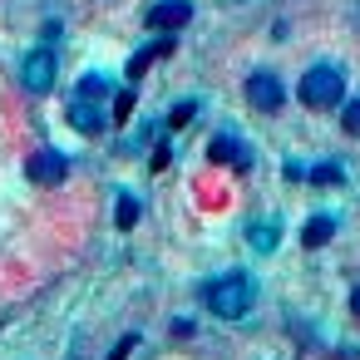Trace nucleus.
Returning a JSON list of instances; mask_svg holds the SVG:
<instances>
[{
    "mask_svg": "<svg viewBox=\"0 0 360 360\" xmlns=\"http://www.w3.org/2000/svg\"><path fill=\"white\" fill-rule=\"evenodd\" d=\"M330 232H335V217L321 212V217H311V222L301 227V242H306V247H321V242H330Z\"/></svg>",
    "mask_w": 360,
    "mask_h": 360,
    "instance_id": "6e6552de",
    "label": "nucleus"
},
{
    "mask_svg": "<svg viewBox=\"0 0 360 360\" xmlns=\"http://www.w3.org/2000/svg\"><path fill=\"white\" fill-rule=\"evenodd\" d=\"M212 158H217V163L227 158V163H237V168H247V158H242V148H237L232 139H222V134L212 139Z\"/></svg>",
    "mask_w": 360,
    "mask_h": 360,
    "instance_id": "1a4fd4ad",
    "label": "nucleus"
},
{
    "mask_svg": "<svg viewBox=\"0 0 360 360\" xmlns=\"http://www.w3.org/2000/svg\"><path fill=\"white\" fill-rule=\"evenodd\" d=\"M350 306H355V311H360V291H355V296H350Z\"/></svg>",
    "mask_w": 360,
    "mask_h": 360,
    "instance_id": "f3484780",
    "label": "nucleus"
},
{
    "mask_svg": "<svg viewBox=\"0 0 360 360\" xmlns=\"http://www.w3.org/2000/svg\"><path fill=\"white\" fill-rule=\"evenodd\" d=\"M340 124H345V134H360V99H350V104H345Z\"/></svg>",
    "mask_w": 360,
    "mask_h": 360,
    "instance_id": "4468645a",
    "label": "nucleus"
},
{
    "mask_svg": "<svg viewBox=\"0 0 360 360\" xmlns=\"http://www.w3.org/2000/svg\"><path fill=\"white\" fill-rule=\"evenodd\" d=\"M188 119H193V104H178V109H173V119H168V124H173V129H183V124H188Z\"/></svg>",
    "mask_w": 360,
    "mask_h": 360,
    "instance_id": "dca6fc26",
    "label": "nucleus"
},
{
    "mask_svg": "<svg viewBox=\"0 0 360 360\" xmlns=\"http://www.w3.org/2000/svg\"><path fill=\"white\" fill-rule=\"evenodd\" d=\"M252 296H257L252 276H247V271H227L222 281H212V286H207V311H217V316L237 321V316H247V311H252Z\"/></svg>",
    "mask_w": 360,
    "mask_h": 360,
    "instance_id": "f257e3e1",
    "label": "nucleus"
},
{
    "mask_svg": "<svg viewBox=\"0 0 360 360\" xmlns=\"http://www.w3.org/2000/svg\"><path fill=\"white\" fill-rule=\"evenodd\" d=\"M70 124H75L79 134H99V129H104V114H99L94 104H84V99H79V104L70 109Z\"/></svg>",
    "mask_w": 360,
    "mask_h": 360,
    "instance_id": "0eeeda50",
    "label": "nucleus"
},
{
    "mask_svg": "<svg viewBox=\"0 0 360 360\" xmlns=\"http://www.w3.org/2000/svg\"><path fill=\"white\" fill-rule=\"evenodd\" d=\"M129 114H134V94L119 89V94H114V119H129Z\"/></svg>",
    "mask_w": 360,
    "mask_h": 360,
    "instance_id": "2eb2a0df",
    "label": "nucleus"
},
{
    "mask_svg": "<svg viewBox=\"0 0 360 360\" xmlns=\"http://www.w3.org/2000/svg\"><path fill=\"white\" fill-rule=\"evenodd\" d=\"M252 247H257V252H271V247H276V227H271V222H266V227L257 222V227H252Z\"/></svg>",
    "mask_w": 360,
    "mask_h": 360,
    "instance_id": "ddd939ff",
    "label": "nucleus"
},
{
    "mask_svg": "<svg viewBox=\"0 0 360 360\" xmlns=\"http://www.w3.org/2000/svg\"><path fill=\"white\" fill-rule=\"evenodd\" d=\"M134 222H139V198H134V193H124V198H119V227L129 232Z\"/></svg>",
    "mask_w": 360,
    "mask_h": 360,
    "instance_id": "f8f14e48",
    "label": "nucleus"
},
{
    "mask_svg": "<svg viewBox=\"0 0 360 360\" xmlns=\"http://www.w3.org/2000/svg\"><path fill=\"white\" fill-rule=\"evenodd\" d=\"M168 45H173V40H158V45H153V50H143V55H134V65H129V75H134V79H139V75H143V70H148V65H153V60H158V55H163V50H168Z\"/></svg>",
    "mask_w": 360,
    "mask_h": 360,
    "instance_id": "9d476101",
    "label": "nucleus"
},
{
    "mask_svg": "<svg viewBox=\"0 0 360 360\" xmlns=\"http://www.w3.org/2000/svg\"><path fill=\"white\" fill-rule=\"evenodd\" d=\"M20 79H25L30 94H45L55 84V50H30L25 65H20Z\"/></svg>",
    "mask_w": 360,
    "mask_h": 360,
    "instance_id": "7ed1b4c3",
    "label": "nucleus"
},
{
    "mask_svg": "<svg viewBox=\"0 0 360 360\" xmlns=\"http://www.w3.org/2000/svg\"><path fill=\"white\" fill-rule=\"evenodd\" d=\"M109 94V79L104 75H84V84H79V99L89 104V99H104Z\"/></svg>",
    "mask_w": 360,
    "mask_h": 360,
    "instance_id": "9b49d317",
    "label": "nucleus"
},
{
    "mask_svg": "<svg viewBox=\"0 0 360 360\" xmlns=\"http://www.w3.org/2000/svg\"><path fill=\"white\" fill-rule=\"evenodd\" d=\"M193 20V0H158L148 11V30H183Z\"/></svg>",
    "mask_w": 360,
    "mask_h": 360,
    "instance_id": "39448f33",
    "label": "nucleus"
},
{
    "mask_svg": "<svg viewBox=\"0 0 360 360\" xmlns=\"http://www.w3.org/2000/svg\"><path fill=\"white\" fill-rule=\"evenodd\" d=\"M340 94H345V70H335V65L306 70V75H301V89H296V99L311 104V109H335Z\"/></svg>",
    "mask_w": 360,
    "mask_h": 360,
    "instance_id": "f03ea898",
    "label": "nucleus"
},
{
    "mask_svg": "<svg viewBox=\"0 0 360 360\" xmlns=\"http://www.w3.org/2000/svg\"><path fill=\"white\" fill-rule=\"evenodd\" d=\"M247 99H252L262 114H276V109H281V79H276V75H266V70H262V75H252V79H247Z\"/></svg>",
    "mask_w": 360,
    "mask_h": 360,
    "instance_id": "423d86ee",
    "label": "nucleus"
},
{
    "mask_svg": "<svg viewBox=\"0 0 360 360\" xmlns=\"http://www.w3.org/2000/svg\"><path fill=\"white\" fill-rule=\"evenodd\" d=\"M65 173H70V158H65V153H55V148H40V153L25 163V178H30V183H40V188L65 183Z\"/></svg>",
    "mask_w": 360,
    "mask_h": 360,
    "instance_id": "20e7f679",
    "label": "nucleus"
}]
</instances>
